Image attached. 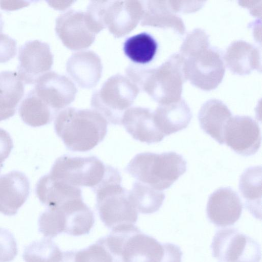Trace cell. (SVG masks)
<instances>
[{"instance_id": "cell-11", "label": "cell", "mask_w": 262, "mask_h": 262, "mask_svg": "<svg viewBox=\"0 0 262 262\" xmlns=\"http://www.w3.org/2000/svg\"><path fill=\"white\" fill-rule=\"evenodd\" d=\"M224 143L236 154L248 157L260 146L261 136L257 122L248 116H232L225 127Z\"/></svg>"}, {"instance_id": "cell-22", "label": "cell", "mask_w": 262, "mask_h": 262, "mask_svg": "<svg viewBox=\"0 0 262 262\" xmlns=\"http://www.w3.org/2000/svg\"><path fill=\"white\" fill-rule=\"evenodd\" d=\"M35 192L40 202L48 208L56 207L69 200L82 198L79 187L67 184L49 173L40 178Z\"/></svg>"}, {"instance_id": "cell-2", "label": "cell", "mask_w": 262, "mask_h": 262, "mask_svg": "<svg viewBox=\"0 0 262 262\" xmlns=\"http://www.w3.org/2000/svg\"><path fill=\"white\" fill-rule=\"evenodd\" d=\"M184 65L182 56L175 53L155 68L130 65L126 69V76L160 104H169L182 98L183 85L187 80Z\"/></svg>"}, {"instance_id": "cell-17", "label": "cell", "mask_w": 262, "mask_h": 262, "mask_svg": "<svg viewBox=\"0 0 262 262\" xmlns=\"http://www.w3.org/2000/svg\"><path fill=\"white\" fill-rule=\"evenodd\" d=\"M121 124L134 139L148 144L160 142L165 137L155 122L153 112L147 108H129L123 115Z\"/></svg>"}, {"instance_id": "cell-32", "label": "cell", "mask_w": 262, "mask_h": 262, "mask_svg": "<svg viewBox=\"0 0 262 262\" xmlns=\"http://www.w3.org/2000/svg\"><path fill=\"white\" fill-rule=\"evenodd\" d=\"M38 230L45 237L53 238L64 232L62 212L59 207L48 208L38 219Z\"/></svg>"}, {"instance_id": "cell-25", "label": "cell", "mask_w": 262, "mask_h": 262, "mask_svg": "<svg viewBox=\"0 0 262 262\" xmlns=\"http://www.w3.org/2000/svg\"><path fill=\"white\" fill-rule=\"evenodd\" d=\"M24 92V84L16 72H0V121L14 115Z\"/></svg>"}, {"instance_id": "cell-3", "label": "cell", "mask_w": 262, "mask_h": 262, "mask_svg": "<svg viewBox=\"0 0 262 262\" xmlns=\"http://www.w3.org/2000/svg\"><path fill=\"white\" fill-rule=\"evenodd\" d=\"M108 122L98 112L67 107L56 116L54 129L66 147L72 151L85 152L104 139Z\"/></svg>"}, {"instance_id": "cell-26", "label": "cell", "mask_w": 262, "mask_h": 262, "mask_svg": "<svg viewBox=\"0 0 262 262\" xmlns=\"http://www.w3.org/2000/svg\"><path fill=\"white\" fill-rule=\"evenodd\" d=\"M261 167L246 168L240 177L239 190L245 208L256 219H261Z\"/></svg>"}, {"instance_id": "cell-38", "label": "cell", "mask_w": 262, "mask_h": 262, "mask_svg": "<svg viewBox=\"0 0 262 262\" xmlns=\"http://www.w3.org/2000/svg\"><path fill=\"white\" fill-rule=\"evenodd\" d=\"M4 23L3 19L2 18V16L1 14L0 13V33H2L3 27H4Z\"/></svg>"}, {"instance_id": "cell-18", "label": "cell", "mask_w": 262, "mask_h": 262, "mask_svg": "<svg viewBox=\"0 0 262 262\" xmlns=\"http://www.w3.org/2000/svg\"><path fill=\"white\" fill-rule=\"evenodd\" d=\"M66 70L79 86L91 89L97 85L101 77L102 64L96 53L84 50L75 53L70 57Z\"/></svg>"}, {"instance_id": "cell-6", "label": "cell", "mask_w": 262, "mask_h": 262, "mask_svg": "<svg viewBox=\"0 0 262 262\" xmlns=\"http://www.w3.org/2000/svg\"><path fill=\"white\" fill-rule=\"evenodd\" d=\"M186 170V161L174 151L140 153L125 168L139 182L160 191L169 188Z\"/></svg>"}, {"instance_id": "cell-12", "label": "cell", "mask_w": 262, "mask_h": 262, "mask_svg": "<svg viewBox=\"0 0 262 262\" xmlns=\"http://www.w3.org/2000/svg\"><path fill=\"white\" fill-rule=\"evenodd\" d=\"M143 13L141 1H104L103 23L115 37H123L137 26Z\"/></svg>"}, {"instance_id": "cell-8", "label": "cell", "mask_w": 262, "mask_h": 262, "mask_svg": "<svg viewBox=\"0 0 262 262\" xmlns=\"http://www.w3.org/2000/svg\"><path fill=\"white\" fill-rule=\"evenodd\" d=\"M107 168V165L95 156L64 155L55 160L49 174L72 186L89 187L93 190L104 178Z\"/></svg>"}, {"instance_id": "cell-33", "label": "cell", "mask_w": 262, "mask_h": 262, "mask_svg": "<svg viewBox=\"0 0 262 262\" xmlns=\"http://www.w3.org/2000/svg\"><path fill=\"white\" fill-rule=\"evenodd\" d=\"M18 253L16 241L8 229L0 227V262L12 261Z\"/></svg>"}, {"instance_id": "cell-36", "label": "cell", "mask_w": 262, "mask_h": 262, "mask_svg": "<svg viewBox=\"0 0 262 262\" xmlns=\"http://www.w3.org/2000/svg\"><path fill=\"white\" fill-rule=\"evenodd\" d=\"M169 4L176 13H189L199 10L204 2L198 1H169Z\"/></svg>"}, {"instance_id": "cell-16", "label": "cell", "mask_w": 262, "mask_h": 262, "mask_svg": "<svg viewBox=\"0 0 262 262\" xmlns=\"http://www.w3.org/2000/svg\"><path fill=\"white\" fill-rule=\"evenodd\" d=\"M30 182L26 174L13 170L0 176V212L12 216L27 200Z\"/></svg>"}, {"instance_id": "cell-14", "label": "cell", "mask_w": 262, "mask_h": 262, "mask_svg": "<svg viewBox=\"0 0 262 262\" xmlns=\"http://www.w3.org/2000/svg\"><path fill=\"white\" fill-rule=\"evenodd\" d=\"M55 31L64 46L75 51L89 48L96 37L86 23L84 12L75 10L68 11L56 18Z\"/></svg>"}, {"instance_id": "cell-1", "label": "cell", "mask_w": 262, "mask_h": 262, "mask_svg": "<svg viewBox=\"0 0 262 262\" xmlns=\"http://www.w3.org/2000/svg\"><path fill=\"white\" fill-rule=\"evenodd\" d=\"M179 53L184 59L186 78L192 84L210 91L222 82L225 63L220 53L210 47L209 36L204 30L196 28L188 33Z\"/></svg>"}, {"instance_id": "cell-21", "label": "cell", "mask_w": 262, "mask_h": 262, "mask_svg": "<svg viewBox=\"0 0 262 262\" xmlns=\"http://www.w3.org/2000/svg\"><path fill=\"white\" fill-rule=\"evenodd\" d=\"M153 113L157 127L165 136L186 128L192 117L190 107L182 98L169 104H160Z\"/></svg>"}, {"instance_id": "cell-9", "label": "cell", "mask_w": 262, "mask_h": 262, "mask_svg": "<svg viewBox=\"0 0 262 262\" xmlns=\"http://www.w3.org/2000/svg\"><path fill=\"white\" fill-rule=\"evenodd\" d=\"M211 248L218 262H259L261 259L259 244L235 228L218 230Z\"/></svg>"}, {"instance_id": "cell-35", "label": "cell", "mask_w": 262, "mask_h": 262, "mask_svg": "<svg viewBox=\"0 0 262 262\" xmlns=\"http://www.w3.org/2000/svg\"><path fill=\"white\" fill-rule=\"evenodd\" d=\"M13 148V141L9 134L0 128V172L4 161L10 155Z\"/></svg>"}, {"instance_id": "cell-10", "label": "cell", "mask_w": 262, "mask_h": 262, "mask_svg": "<svg viewBox=\"0 0 262 262\" xmlns=\"http://www.w3.org/2000/svg\"><path fill=\"white\" fill-rule=\"evenodd\" d=\"M17 74L25 84H35L42 75L50 71L53 55L48 43L38 40L26 42L19 49Z\"/></svg>"}, {"instance_id": "cell-5", "label": "cell", "mask_w": 262, "mask_h": 262, "mask_svg": "<svg viewBox=\"0 0 262 262\" xmlns=\"http://www.w3.org/2000/svg\"><path fill=\"white\" fill-rule=\"evenodd\" d=\"M123 262H182L183 253L173 244L159 243L135 225L112 230Z\"/></svg>"}, {"instance_id": "cell-31", "label": "cell", "mask_w": 262, "mask_h": 262, "mask_svg": "<svg viewBox=\"0 0 262 262\" xmlns=\"http://www.w3.org/2000/svg\"><path fill=\"white\" fill-rule=\"evenodd\" d=\"M74 262H123L122 257L113 252L105 237L79 251L75 250Z\"/></svg>"}, {"instance_id": "cell-29", "label": "cell", "mask_w": 262, "mask_h": 262, "mask_svg": "<svg viewBox=\"0 0 262 262\" xmlns=\"http://www.w3.org/2000/svg\"><path fill=\"white\" fill-rule=\"evenodd\" d=\"M129 196L137 211L143 214L157 212L165 198L164 192L139 181L134 183Z\"/></svg>"}, {"instance_id": "cell-30", "label": "cell", "mask_w": 262, "mask_h": 262, "mask_svg": "<svg viewBox=\"0 0 262 262\" xmlns=\"http://www.w3.org/2000/svg\"><path fill=\"white\" fill-rule=\"evenodd\" d=\"M63 254L53 241L43 238L27 246L23 257L25 262H61Z\"/></svg>"}, {"instance_id": "cell-28", "label": "cell", "mask_w": 262, "mask_h": 262, "mask_svg": "<svg viewBox=\"0 0 262 262\" xmlns=\"http://www.w3.org/2000/svg\"><path fill=\"white\" fill-rule=\"evenodd\" d=\"M158 46L156 40L151 35L142 32L127 38L123 43V50L132 61L144 64L154 59Z\"/></svg>"}, {"instance_id": "cell-24", "label": "cell", "mask_w": 262, "mask_h": 262, "mask_svg": "<svg viewBox=\"0 0 262 262\" xmlns=\"http://www.w3.org/2000/svg\"><path fill=\"white\" fill-rule=\"evenodd\" d=\"M58 207L63 213L64 233L75 236L89 233L94 226L95 218L93 211L83 202L82 198L69 200Z\"/></svg>"}, {"instance_id": "cell-15", "label": "cell", "mask_w": 262, "mask_h": 262, "mask_svg": "<svg viewBox=\"0 0 262 262\" xmlns=\"http://www.w3.org/2000/svg\"><path fill=\"white\" fill-rule=\"evenodd\" d=\"M243 208L241 200L235 190L230 187H221L209 196L207 216L217 227L230 226L239 220Z\"/></svg>"}, {"instance_id": "cell-37", "label": "cell", "mask_w": 262, "mask_h": 262, "mask_svg": "<svg viewBox=\"0 0 262 262\" xmlns=\"http://www.w3.org/2000/svg\"><path fill=\"white\" fill-rule=\"evenodd\" d=\"M34 2L35 1H0V7L4 10L12 11L27 6Z\"/></svg>"}, {"instance_id": "cell-13", "label": "cell", "mask_w": 262, "mask_h": 262, "mask_svg": "<svg viewBox=\"0 0 262 262\" xmlns=\"http://www.w3.org/2000/svg\"><path fill=\"white\" fill-rule=\"evenodd\" d=\"M36 95L57 113L75 99L77 88L68 77L54 71L42 75L33 89Z\"/></svg>"}, {"instance_id": "cell-20", "label": "cell", "mask_w": 262, "mask_h": 262, "mask_svg": "<svg viewBox=\"0 0 262 262\" xmlns=\"http://www.w3.org/2000/svg\"><path fill=\"white\" fill-rule=\"evenodd\" d=\"M224 59L227 67L236 74L247 75L254 70H261L259 50L244 40L232 42L226 49Z\"/></svg>"}, {"instance_id": "cell-4", "label": "cell", "mask_w": 262, "mask_h": 262, "mask_svg": "<svg viewBox=\"0 0 262 262\" xmlns=\"http://www.w3.org/2000/svg\"><path fill=\"white\" fill-rule=\"evenodd\" d=\"M122 177L116 168L107 165L104 178L93 190L96 195V207L101 221L113 230L135 224L138 212L134 206L129 191L121 185Z\"/></svg>"}, {"instance_id": "cell-27", "label": "cell", "mask_w": 262, "mask_h": 262, "mask_svg": "<svg viewBox=\"0 0 262 262\" xmlns=\"http://www.w3.org/2000/svg\"><path fill=\"white\" fill-rule=\"evenodd\" d=\"M18 113L24 122L32 127L50 123L56 114L36 95L33 89L27 93L21 101Z\"/></svg>"}, {"instance_id": "cell-19", "label": "cell", "mask_w": 262, "mask_h": 262, "mask_svg": "<svg viewBox=\"0 0 262 262\" xmlns=\"http://www.w3.org/2000/svg\"><path fill=\"white\" fill-rule=\"evenodd\" d=\"M232 117L227 106L216 99L207 100L202 105L198 114L200 126L220 144H224V134L227 122Z\"/></svg>"}, {"instance_id": "cell-7", "label": "cell", "mask_w": 262, "mask_h": 262, "mask_svg": "<svg viewBox=\"0 0 262 262\" xmlns=\"http://www.w3.org/2000/svg\"><path fill=\"white\" fill-rule=\"evenodd\" d=\"M140 89L127 76L116 74L94 93L91 105L111 124L121 125L124 112L133 104Z\"/></svg>"}, {"instance_id": "cell-23", "label": "cell", "mask_w": 262, "mask_h": 262, "mask_svg": "<svg viewBox=\"0 0 262 262\" xmlns=\"http://www.w3.org/2000/svg\"><path fill=\"white\" fill-rule=\"evenodd\" d=\"M141 24L161 28H171L179 35L185 32L183 20L172 9L169 1H143Z\"/></svg>"}, {"instance_id": "cell-34", "label": "cell", "mask_w": 262, "mask_h": 262, "mask_svg": "<svg viewBox=\"0 0 262 262\" xmlns=\"http://www.w3.org/2000/svg\"><path fill=\"white\" fill-rule=\"evenodd\" d=\"M16 42L7 34L0 33V63H5L16 54Z\"/></svg>"}]
</instances>
